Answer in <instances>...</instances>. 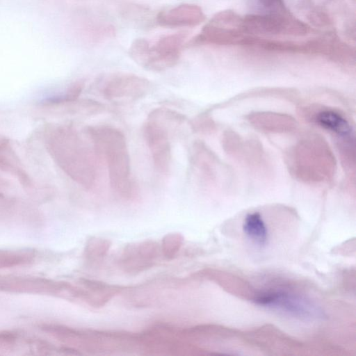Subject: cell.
Listing matches in <instances>:
<instances>
[{
	"label": "cell",
	"instance_id": "cell-10",
	"mask_svg": "<svg viewBox=\"0 0 356 356\" xmlns=\"http://www.w3.org/2000/svg\"><path fill=\"white\" fill-rule=\"evenodd\" d=\"M316 122L322 127L341 136L346 137L351 134L348 122L339 113L333 111H323L318 113Z\"/></svg>",
	"mask_w": 356,
	"mask_h": 356
},
{
	"label": "cell",
	"instance_id": "cell-1",
	"mask_svg": "<svg viewBox=\"0 0 356 356\" xmlns=\"http://www.w3.org/2000/svg\"><path fill=\"white\" fill-rule=\"evenodd\" d=\"M86 132L95 153L107 166L111 188L124 200H135L138 189L131 175L130 155L123 132L105 124L89 126Z\"/></svg>",
	"mask_w": 356,
	"mask_h": 356
},
{
	"label": "cell",
	"instance_id": "cell-2",
	"mask_svg": "<svg viewBox=\"0 0 356 356\" xmlns=\"http://www.w3.org/2000/svg\"><path fill=\"white\" fill-rule=\"evenodd\" d=\"M50 149L60 168L75 182L86 189L97 181L95 157L90 147L72 128H58L51 136Z\"/></svg>",
	"mask_w": 356,
	"mask_h": 356
},
{
	"label": "cell",
	"instance_id": "cell-7",
	"mask_svg": "<svg viewBox=\"0 0 356 356\" xmlns=\"http://www.w3.org/2000/svg\"><path fill=\"white\" fill-rule=\"evenodd\" d=\"M204 19L203 13L196 5L183 3L158 13L156 23L164 27L193 26Z\"/></svg>",
	"mask_w": 356,
	"mask_h": 356
},
{
	"label": "cell",
	"instance_id": "cell-5",
	"mask_svg": "<svg viewBox=\"0 0 356 356\" xmlns=\"http://www.w3.org/2000/svg\"><path fill=\"white\" fill-rule=\"evenodd\" d=\"M252 301L258 305L283 311L292 316L312 318L323 316L322 311L305 297L281 290L261 292Z\"/></svg>",
	"mask_w": 356,
	"mask_h": 356
},
{
	"label": "cell",
	"instance_id": "cell-6",
	"mask_svg": "<svg viewBox=\"0 0 356 356\" xmlns=\"http://www.w3.org/2000/svg\"><path fill=\"white\" fill-rule=\"evenodd\" d=\"M171 126L148 115L143 126V136L156 170L163 175L169 172L172 159L169 131Z\"/></svg>",
	"mask_w": 356,
	"mask_h": 356
},
{
	"label": "cell",
	"instance_id": "cell-4",
	"mask_svg": "<svg viewBox=\"0 0 356 356\" xmlns=\"http://www.w3.org/2000/svg\"><path fill=\"white\" fill-rule=\"evenodd\" d=\"M99 92L104 99L115 102H132L144 97L151 89L148 79L129 73H114L100 82Z\"/></svg>",
	"mask_w": 356,
	"mask_h": 356
},
{
	"label": "cell",
	"instance_id": "cell-3",
	"mask_svg": "<svg viewBox=\"0 0 356 356\" xmlns=\"http://www.w3.org/2000/svg\"><path fill=\"white\" fill-rule=\"evenodd\" d=\"M186 38L184 33L165 35L152 44L146 39L137 38L131 44L129 54L141 67L162 72L178 63Z\"/></svg>",
	"mask_w": 356,
	"mask_h": 356
},
{
	"label": "cell",
	"instance_id": "cell-12",
	"mask_svg": "<svg viewBox=\"0 0 356 356\" xmlns=\"http://www.w3.org/2000/svg\"><path fill=\"white\" fill-rule=\"evenodd\" d=\"M111 246L110 240L102 237H91L84 250L85 256L90 260H97L104 257Z\"/></svg>",
	"mask_w": 356,
	"mask_h": 356
},
{
	"label": "cell",
	"instance_id": "cell-9",
	"mask_svg": "<svg viewBox=\"0 0 356 356\" xmlns=\"http://www.w3.org/2000/svg\"><path fill=\"white\" fill-rule=\"evenodd\" d=\"M283 19L277 15H250L244 22L245 28L253 33H277L283 29Z\"/></svg>",
	"mask_w": 356,
	"mask_h": 356
},
{
	"label": "cell",
	"instance_id": "cell-13",
	"mask_svg": "<svg viewBox=\"0 0 356 356\" xmlns=\"http://www.w3.org/2000/svg\"><path fill=\"white\" fill-rule=\"evenodd\" d=\"M184 240L181 233L172 232L165 235L161 244L162 254L168 259L174 258L181 249Z\"/></svg>",
	"mask_w": 356,
	"mask_h": 356
},
{
	"label": "cell",
	"instance_id": "cell-11",
	"mask_svg": "<svg viewBox=\"0 0 356 356\" xmlns=\"http://www.w3.org/2000/svg\"><path fill=\"white\" fill-rule=\"evenodd\" d=\"M244 233L256 244L264 246L268 240V229L261 214L254 212L248 214L244 220Z\"/></svg>",
	"mask_w": 356,
	"mask_h": 356
},
{
	"label": "cell",
	"instance_id": "cell-8",
	"mask_svg": "<svg viewBox=\"0 0 356 356\" xmlns=\"http://www.w3.org/2000/svg\"><path fill=\"white\" fill-rule=\"evenodd\" d=\"M81 282L83 286V300L90 306L96 308L104 306L123 290L121 286L94 280L82 279Z\"/></svg>",
	"mask_w": 356,
	"mask_h": 356
},
{
	"label": "cell",
	"instance_id": "cell-14",
	"mask_svg": "<svg viewBox=\"0 0 356 356\" xmlns=\"http://www.w3.org/2000/svg\"><path fill=\"white\" fill-rule=\"evenodd\" d=\"M261 5L271 11L282 10L284 8L282 0H259Z\"/></svg>",
	"mask_w": 356,
	"mask_h": 356
}]
</instances>
